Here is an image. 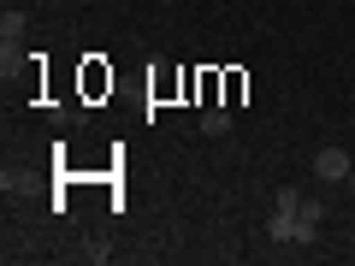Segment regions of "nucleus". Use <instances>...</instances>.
<instances>
[{"mask_svg": "<svg viewBox=\"0 0 355 266\" xmlns=\"http://www.w3.org/2000/svg\"><path fill=\"white\" fill-rule=\"evenodd\" d=\"M349 148H338V142H326V148H314V177L320 184H349Z\"/></svg>", "mask_w": 355, "mask_h": 266, "instance_id": "f257e3e1", "label": "nucleus"}, {"mask_svg": "<svg viewBox=\"0 0 355 266\" xmlns=\"http://www.w3.org/2000/svg\"><path fill=\"white\" fill-rule=\"evenodd\" d=\"M196 125H202V136H231V107H219V101H202V118H196Z\"/></svg>", "mask_w": 355, "mask_h": 266, "instance_id": "f03ea898", "label": "nucleus"}, {"mask_svg": "<svg viewBox=\"0 0 355 266\" xmlns=\"http://www.w3.org/2000/svg\"><path fill=\"white\" fill-rule=\"evenodd\" d=\"M18 36H24V12H6L0 18V42H18Z\"/></svg>", "mask_w": 355, "mask_h": 266, "instance_id": "7ed1b4c3", "label": "nucleus"}, {"mask_svg": "<svg viewBox=\"0 0 355 266\" xmlns=\"http://www.w3.org/2000/svg\"><path fill=\"white\" fill-rule=\"evenodd\" d=\"M349 190H355V166H349Z\"/></svg>", "mask_w": 355, "mask_h": 266, "instance_id": "20e7f679", "label": "nucleus"}, {"mask_svg": "<svg viewBox=\"0 0 355 266\" xmlns=\"http://www.w3.org/2000/svg\"><path fill=\"white\" fill-rule=\"evenodd\" d=\"M349 242H355V237H349Z\"/></svg>", "mask_w": 355, "mask_h": 266, "instance_id": "39448f33", "label": "nucleus"}]
</instances>
